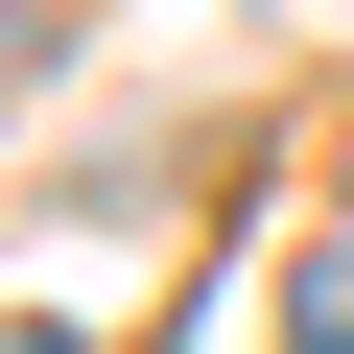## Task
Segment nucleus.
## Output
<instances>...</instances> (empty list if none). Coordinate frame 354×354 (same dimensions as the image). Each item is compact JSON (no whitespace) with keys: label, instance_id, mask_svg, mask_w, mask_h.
I'll return each mask as SVG.
<instances>
[{"label":"nucleus","instance_id":"nucleus-1","mask_svg":"<svg viewBox=\"0 0 354 354\" xmlns=\"http://www.w3.org/2000/svg\"><path fill=\"white\" fill-rule=\"evenodd\" d=\"M283 354H354V260H307V307H283Z\"/></svg>","mask_w":354,"mask_h":354},{"label":"nucleus","instance_id":"nucleus-2","mask_svg":"<svg viewBox=\"0 0 354 354\" xmlns=\"http://www.w3.org/2000/svg\"><path fill=\"white\" fill-rule=\"evenodd\" d=\"M0 354H71V330H0Z\"/></svg>","mask_w":354,"mask_h":354}]
</instances>
